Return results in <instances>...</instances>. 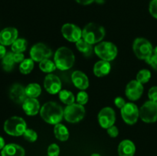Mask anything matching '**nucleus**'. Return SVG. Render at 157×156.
I'll list each match as a JSON object with an SVG mask.
<instances>
[{"instance_id": "f257e3e1", "label": "nucleus", "mask_w": 157, "mask_h": 156, "mask_svg": "<svg viewBox=\"0 0 157 156\" xmlns=\"http://www.w3.org/2000/svg\"><path fill=\"white\" fill-rule=\"evenodd\" d=\"M41 117L47 123L56 125L60 123L64 117L62 107L55 102H45L40 110Z\"/></svg>"}, {"instance_id": "f03ea898", "label": "nucleus", "mask_w": 157, "mask_h": 156, "mask_svg": "<svg viewBox=\"0 0 157 156\" xmlns=\"http://www.w3.org/2000/svg\"><path fill=\"white\" fill-rule=\"evenodd\" d=\"M75 57L73 51L68 47H61L55 54V64L61 70H69L75 64Z\"/></svg>"}, {"instance_id": "7ed1b4c3", "label": "nucleus", "mask_w": 157, "mask_h": 156, "mask_svg": "<svg viewBox=\"0 0 157 156\" xmlns=\"http://www.w3.org/2000/svg\"><path fill=\"white\" fill-rule=\"evenodd\" d=\"M105 36V29L97 23H88L82 31V38L90 44L100 43Z\"/></svg>"}, {"instance_id": "20e7f679", "label": "nucleus", "mask_w": 157, "mask_h": 156, "mask_svg": "<svg viewBox=\"0 0 157 156\" xmlns=\"http://www.w3.org/2000/svg\"><path fill=\"white\" fill-rule=\"evenodd\" d=\"M27 129L25 121L18 116H12L5 122L4 130L7 134L12 136H23Z\"/></svg>"}, {"instance_id": "39448f33", "label": "nucleus", "mask_w": 157, "mask_h": 156, "mask_svg": "<svg viewBox=\"0 0 157 156\" xmlns=\"http://www.w3.org/2000/svg\"><path fill=\"white\" fill-rule=\"evenodd\" d=\"M133 50L139 59L148 61L153 55V49L151 43L144 38H138L134 41Z\"/></svg>"}, {"instance_id": "423d86ee", "label": "nucleus", "mask_w": 157, "mask_h": 156, "mask_svg": "<svg viewBox=\"0 0 157 156\" xmlns=\"http://www.w3.org/2000/svg\"><path fill=\"white\" fill-rule=\"evenodd\" d=\"M94 52L104 61H113L117 55V47L112 42L103 41L95 46Z\"/></svg>"}, {"instance_id": "0eeeda50", "label": "nucleus", "mask_w": 157, "mask_h": 156, "mask_svg": "<svg viewBox=\"0 0 157 156\" xmlns=\"http://www.w3.org/2000/svg\"><path fill=\"white\" fill-rule=\"evenodd\" d=\"M85 109L79 103H73L66 106L64 110V117L71 123H76L84 119Z\"/></svg>"}, {"instance_id": "6e6552de", "label": "nucleus", "mask_w": 157, "mask_h": 156, "mask_svg": "<svg viewBox=\"0 0 157 156\" xmlns=\"http://www.w3.org/2000/svg\"><path fill=\"white\" fill-rule=\"evenodd\" d=\"M140 117L147 123H153L157 121V102L149 100L140 110Z\"/></svg>"}, {"instance_id": "1a4fd4ad", "label": "nucleus", "mask_w": 157, "mask_h": 156, "mask_svg": "<svg viewBox=\"0 0 157 156\" xmlns=\"http://www.w3.org/2000/svg\"><path fill=\"white\" fill-rule=\"evenodd\" d=\"M121 113L124 121L128 125L136 123L140 117V110L137 106L133 102H127L121 109Z\"/></svg>"}, {"instance_id": "9d476101", "label": "nucleus", "mask_w": 157, "mask_h": 156, "mask_svg": "<svg viewBox=\"0 0 157 156\" xmlns=\"http://www.w3.org/2000/svg\"><path fill=\"white\" fill-rule=\"evenodd\" d=\"M52 55V50L43 43L35 44L30 50L31 58L36 62H41L44 60L48 59Z\"/></svg>"}, {"instance_id": "9b49d317", "label": "nucleus", "mask_w": 157, "mask_h": 156, "mask_svg": "<svg viewBox=\"0 0 157 156\" xmlns=\"http://www.w3.org/2000/svg\"><path fill=\"white\" fill-rule=\"evenodd\" d=\"M98 121L103 128L107 129L114 125L116 121L115 112L111 107H104L98 114Z\"/></svg>"}, {"instance_id": "f8f14e48", "label": "nucleus", "mask_w": 157, "mask_h": 156, "mask_svg": "<svg viewBox=\"0 0 157 156\" xmlns=\"http://www.w3.org/2000/svg\"><path fill=\"white\" fill-rule=\"evenodd\" d=\"M61 33L64 38L70 42H77L82 38L81 28L71 23L64 24L61 28Z\"/></svg>"}, {"instance_id": "ddd939ff", "label": "nucleus", "mask_w": 157, "mask_h": 156, "mask_svg": "<svg viewBox=\"0 0 157 156\" xmlns=\"http://www.w3.org/2000/svg\"><path fill=\"white\" fill-rule=\"evenodd\" d=\"M144 93V86L137 80H131L126 87L127 97L132 101H136L141 97Z\"/></svg>"}, {"instance_id": "4468645a", "label": "nucleus", "mask_w": 157, "mask_h": 156, "mask_svg": "<svg viewBox=\"0 0 157 156\" xmlns=\"http://www.w3.org/2000/svg\"><path fill=\"white\" fill-rule=\"evenodd\" d=\"M44 87L46 91L50 94L59 93L61 90V81L56 75L49 73L44 78Z\"/></svg>"}, {"instance_id": "2eb2a0df", "label": "nucleus", "mask_w": 157, "mask_h": 156, "mask_svg": "<svg viewBox=\"0 0 157 156\" xmlns=\"http://www.w3.org/2000/svg\"><path fill=\"white\" fill-rule=\"evenodd\" d=\"M18 32L15 28L8 27L0 32V44L2 45H11L18 39Z\"/></svg>"}, {"instance_id": "dca6fc26", "label": "nucleus", "mask_w": 157, "mask_h": 156, "mask_svg": "<svg viewBox=\"0 0 157 156\" xmlns=\"http://www.w3.org/2000/svg\"><path fill=\"white\" fill-rule=\"evenodd\" d=\"M9 96L15 103L22 104L28 98L25 93V88L22 85L15 84L11 87L9 90Z\"/></svg>"}, {"instance_id": "f3484780", "label": "nucleus", "mask_w": 157, "mask_h": 156, "mask_svg": "<svg viewBox=\"0 0 157 156\" xmlns=\"http://www.w3.org/2000/svg\"><path fill=\"white\" fill-rule=\"evenodd\" d=\"M72 81L77 88L84 90L89 87V80L87 75L82 71L76 70L73 72L71 76Z\"/></svg>"}, {"instance_id": "a211bd4d", "label": "nucleus", "mask_w": 157, "mask_h": 156, "mask_svg": "<svg viewBox=\"0 0 157 156\" xmlns=\"http://www.w3.org/2000/svg\"><path fill=\"white\" fill-rule=\"evenodd\" d=\"M22 108L28 116H35L41 110L38 99L36 98L29 97H28L22 103Z\"/></svg>"}, {"instance_id": "6ab92c4d", "label": "nucleus", "mask_w": 157, "mask_h": 156, "mask_svg": "<svg viewBox=\"0 0 157 156\" xmlns=\"http://www.w3.org/2000/svg\"><path fill=\"white\" fill-rule=\"evenodd\" d=\"M25 149L17 144H8L2 149V156H25Z\"/></svg>"}, {"instance_id": "aec40b11", "label": "nucleus", "mask_w": 157, "mask_h": 156, "mask_svg": "<svg viewBox=\"0 0 157 156\" xmlns=\"http://www.w3.org/2000/svg\"><path fill=\"white\" fill-rule=\"evenodd\" d=\"M136 151V147L132 141L126 139L122 141L118 146L120 156H133Z\"/></svg>"}, {"instance_id": "412c9836", "label": "nucleus", "mask_w": 157, "mask_h": 156, "mask_svg": "<svg viewBox=\"0 0 157 156\" xmlns=\"http://www.w3.org/2000/svg\"><path fill=\"white\" fill-rule=\"evenodd\" d=\"M110 69L111 67L109 61L101 60L98 61L94 66V73L98 77H103L110 73Z\"/></svg>"}, {"instance_id": "4be33fe9", "label": "nucleus", "mask_w": 157, "mask_h": 156, "mask_svg": "<svg viewBox=\"0 0 157 156\" xmlns=\"http://www.w3.org/2000/svg\"><path fill=\"white\" fill-rule=\"evenodd\" d=\"M54 133L58 140L61 142H65L69 138V132L67 127L61 123H58L55 125L54 128Z\"/></svg>"}, {"instance_id": "5701e85b", "label": "nucleus", "mask_w": 157, "mask_h": 156, "mask_svg": "<svg viewBox=\"0 0 157 156\" xmlns=\"http://www.w3.org/2000/svg\"><path fill=\"white\" fill-rule=\"evenodd\" d=\"M76 47L79 51H81L84 56L88 57L92 54V51H93V47H92V44H89L87 41H84L83 38H81L79 41L76 42Z\"/></svg>"}, {"instance_id": "b1692460", "label": "nucleus", "mask_w": 157, "mask_h": 156, "mask_svg": "<svg viewBox=\"0 0 157 156\" xmlns=\"http://www.w3.org/2000/svg\"><path fill=\"white\" fill-rule=\"evenodd\" d=\"M25 93L28 97L37 98L41 93V88L39 84L32 83L25 87Z\"/></svg>"}, {"instance_id": "393cba45", "label": "nucleus", "mask_w": 157, "mask_h": 156, "mask_svg": "<svg viewBox=\"0 0 157 156\" xmlns=\"http://www.w3.org/2000/svg\"><path fill=\"white\" fill-rule=\"evenodd\" d=\"M15 60H14V53L13 52H9L6 53L4 58H2V67L6 71H11L13 69L14 64H15Z\"/></svg>"}, {"instance_id": "a878e982", "label": "nucleus", "mask_w": 157, "mask_h": 156, "mask_svg": "<svg viewBox=\"0 0 157 156\" xmlns=\"http://www.w3.org/2000/svg\"><path fill=\"white\" fill-rule=\"evenodd\" d=\"M59 99L63 103L67 106L75 103V100L73 93L67 90H63L59 92Z\"/></svg>"}, {"instance_id": "bb28decb", "label": "nucleus", "mask_w": 157, "mask_h": 156, "mask_svg": "<svg viewBox=\"0 0 157 156\" xmlns=\"http://www.w3.org/2000/svg\"><path fill=\"white\" fill-rule=\"evenodd\" d=\"M27 41L23 38H18L15 42L12 44V50L14 53H22L26 50L27 47Z\"/></svg>"}, {"instance_id": "cd10ccee", "label": "nucleus", "mask_w": 157, "mask_h": 156, "mask_svg": "<svg viewBox=\"0 0 157 156\" xmlns=\"http://www.w3.org/2000/svg\"><path fill=\"white\" fill-rule=\"evenodd\" d=\"M34 68V61L32 58L25 59L20 64L19 70L23 74H29L32 72Z\"/></svg>"}, {"instance_id": "c85d7f7f", "label": "nucleus", "mask_w": 157, "mask_h": 156, "mask_svg": "<svg viewBox=\"0 0 157 156\" xmlns=\"http://www.w3.org/2000/svg\"><path fill=\"white\" fill-rule=\"evenodd\" d=\"M39 68L44 73H52L56 69V65L51 60L45 59L39 62Z\"/></svg>"}, {"instance_id": "c756f323", "label": "nucleus", "mask_w": 157, "mask_h": 156, "mask_svg": "<svg viewBox=\"0 0 157 156\" xmlns=\"http://www.w3.org/2000/svg\"><path fill=\"white\" fill-rule=\"evenodd\" d=\"M151 78V73L149 70L147 69H143L138 72L136 75V80L139 81L142 84H147Z\"/></svg>"}, {"instance_id": "7c9ffc66", "label": "nucleus", "mask_w": 157, "mask_h": 156, "mask_svg": "<svg viewBox=\"0 0 157 156\" xmlns=\"http://www.w3.org/2000/svg\"><path fill=\"white\" fill-rule=\"evenodd\" d=\"M23 137H24L25 139L27 140L28 142H34L37 140V139H38V134H37L36 132L34 131L33 129L27 128V129L25 131L24 134H23Z\"/></svg>"}, {"instance_id": "2f4dec72", "label": "nucleus", "mask_w": 157, "mask_h": 156, "mask_svg": "<svg viewBox=\"0 0 157 156\" xmlns=\"http://www.w3.org/2000/svg\"><path fill=\"white\" fill-rule=\"evenodd\" d=\"M77 102L81 105L84 106L87 104V101H88V94L86 93L85 91L82 90V91L79 92L77 95Z\"/></svg>"}, {"instance_id": "473e14b6", "label": "nucleus", "mask_w": 157, "mask_h": 156, "mask_svg": "<svg viewBox=\"0 0 157 156\" xmlns=\"http://www.w3.org/2000/svg\"><path fill=\"white\" fill-rule=\"evenodd\" d=\"M60 153V148L57 144H52L48 148V156H58Z\"/></svg>"}, {"instance_id": "72a5a7b5", "label": "nucleus", "mask_w": 157, "mask_h": 156, "mask_svg": "<svg viewBox=\"0 0 157 156\" xmlns=\"http://www.w3.org/2000/svg\"><path fill=\"white\" fill-rule=\"evenodd\" d=\"M150 13L153 18L157 19V0H152L149 6Z\"/></svg>"}, {"instance_id": "f704fd0d", "label": "nucleus", "mask_w": 157, "mask_h": 156, "mask_svg": "<svg viewBox=\"0 0 157 156\" xmlns=\"http://www.w3.org/2000/svg\"><path fill=\"white\" fill-rule=\"evenodd\" d=\"M148 96L150 100L157 102V87H153L148 92Z\"/></svg>"}, {"instance_id": "c9c22d12", "label": "nucleus", "mask_w": 157, "mask_h": 156, "mask_svg": "<svg viewBox=\"0 0 157 156\" xmlns=\"http://www.w3.org/2000/svg\"><path fill=\"white\" fill-rule=\"evenodd\" d=\"M107 133L109 136L112 138H115L118 136L119 134V130H118L117 127L115 125H112L111 127L107 128Z\"/></svg>"}, {"instance_id": "e433bc0d", "label": "nucleus", "mask_w": 157, "mask_h": 156, "mask_svg": "<svg viewBox=\"0 0 157 156\" xmlns=\"http://www.w3.org/2000/svg\"><path fill=\"white\" fill-rule=\"evenodd\" d=\"M126 103H127V102H125L124 98L121 97V96H118V97H117L116 99H114V104L116 105V106L118 107L119 109H122L123 107L125 106Z\"/></svg>"}, {"instance_id": "4c0bfd02", "label": "nucleus", "mask_w": 157, "mask_h": 156, "mask_svg": "<svg viewBox=\"0 0 157 156\" xmlns=\"http://www.w3.org/2000/svg\"><path fill=\"white\" fill-rule=\"evenodd\" d=\"M147 63L150 64L153 69H155V70H157V56L155 54L152 55L151 58L147 61Z\"/></svg>"}, {"instance_id": "58836bf2", "label": "nucleus", "mask_w": 157, "mask_h": 156, "mask_svg": "<svg viewBox=\"0 0 157 156\" xmlns=\"http://www.w3.org/2000/svg\"><path fill=\"white\" fill-rule=\"evenodd\" d=\"M14 60L15 63H21L25 60L24 54L22 53H14Z\"/></svg>"}, {"instance_id": "ea45409f", "label": "nucleus", "mask_w": 157, "mask_h": 156, "mask_svg": "<svg viewBox=\"0 0 157 156\" xmlns=\"http://www.w3.org/2000/svg\"><path fill=\"white\" fill-rule=\"evenodd\" d=\"M79 4L83 5V6H87V5L91 4L92 2L95 1V0H75Z\"/></svg>"}, {"instance_id": "a19ab883", "label": "nucleus", "mask_w": 157, "mask_h": 156, "mask_svg": "<svg viewBox=\"0 0 157 156\" xmlns=\"http://www.w3.org/2000/svg\"><path fill=\"white\" fill-rule=\"evenodd\" d=\"M6 54V47H4V45L0 44V59H2Z\"/></svg>"}, {"instance_id": "79ce46f5", "label": "nucleus", "mask_w": 157, "mask_h": 156, "mask_svg": "<svg viewBox=\"0 0 157 156\" xmlns=\"http://www.w3.org/2000/svg\"><path fill=\"white\" fill-rule=\"evenodd\" d=\"M5 147V141L2 137L0 136V149H2Z\"/></svg>"}, {"instance_id": "37998d69", "label": "nucleus", "mask_w": 157, "mask_h": 156, "mask_svg": "<svg viewBox=\"0 0 157 156\" xmlns=\"http://www.w3.org/2000/svg\"><path fill=\"white\" fill-rule=\"evenodd\" d=\"M153 53H154L155 55H156V56H157V46L156 47H155L154 49H153Z\"/></svg>"}, {"instance_id": "c03bdc74", "label": "nucleus", "mask_w": 157, "mask_h": 156, "mask_svg": "<svg viewBox=\"0 0 157 156\" xmlns=\"http://www.w3.org/2000/svg\"><path fill=\"white\" fill-rule=\"evenodd\" d=\"M90 156H101V154H98V153H94V154H92Z\"/></svg>"}]
</instances>
